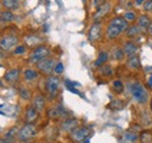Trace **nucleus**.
<instances>
[{"instance_id": "2f4dec72", "label": "nucleus", "mask_w": 152, "mask_h": 143, "mask_svg": "<svg viewBox=\"0 0 152 143\" xmlns=\"http://www.w3.org/2000/svg\"><path fill=\"white\" fill-rule=\"evenodd\" d=\"M48 116H49V119H52V120H58V119H61V115H60L58 109H57L56 107L50 108V109L48 110Z\"/></svg>"}, {"instance_id": "ea45409f", "label": "nucleus", "mask_w": 152, "mask_h": 143, "mask_svg": "<svg viewBox=\"0 0 152 143\" xmlns=\"http://www.w3.org/2000/svg\"><path fill=\"white\" fill-rule=\"evenodd\" d=\"M145 1H146V0H133V5H134L136 7H140V6L144 5Z\"/></svg>"}, {"instance_id": "09e8293b", "label": "nucleus", "mask_w": 152, "mask_h": 143, "mask_svg": "<svg viewBox=\"0 0 152 143\" xmlns=\"http://www.w3.org/2000/svg\"><path fill=\"white\" fill-rule=\"evenodd\" d=\"M0 67H1V65H0Z\"/></svg>"}, {"instance_id": "58836bf2", "label": "nucleus", "mask_w": 152, "mask_h": 143, "mask_svg": "<svg viewBox=\"0 0 152 143\" xmlns=\"http://www.w3.org/2000/svg\"><path fill=\"white\" fill-rule=\"evenodd\" d=\"M66 87H67V89L69 90V91L74 93V94H76V95H81V93H80L77 89H75V87H73V86H66Z\"/></svg>"}, {"instance_id": "cd10ccee", "label": "nucleus", "mask_w": 152, "mask_h": 143, "mask_svg": "<svg viewBox=\"0 0 152 143\" xmlns=\"http://www.w3.org/2000/svg\"><path fill=\"white\" fill-rule=\"evenodd\" d=\"M123 137H124V140H125L126 142H129V143H134L139 140V136H138L136 133H132V131H126V133H124Z\"/></svg>"}, {"instance_id": "c9c22d12", "label": "nucleus", "mask_w": 152, "mask_h": 143, "mask_svg": "<svg viewBox=\"0 0 152 143\" xmlns=\"http://www.w3.org/2000/svg\"><path fill=\"white\" fill-rule=\"evenodd\" d=\"M64 71V66H63V63L60 61V62H56V65H55V68H54V73L57 74V75H60V74H62Z\"/></svg>"}, {"instance_id": "6ab92c4d", "label": "nucleus", "mask_w": 152, "mask_h": 143, "mask_svg": "<svg viewBox=\"0 0 152 143\" xmlns=\"http://www.w3.org/2000/svg\"><path fill=\"white\" fill-rule=\"evenodd\" d=\"M33 106L37 108L38 111H42L46 108V97L42 94H37L33 99Z\"/></svg>"}, {"instance_id": "f257e3e1", "label": "nucleus", "mask_w": 152, "mask_h": 143, "mask_svg": "<svg viewBox=\"0 0 152 143\" xmlns=\"http://www.w3.org/2000/svg\"><path fill=\"white\" fill-rule=\"evenodd\" d=\"M129 90L134 99V101L139 105H146L148 100H149V93L148 90L144 88V86L140 82H133L129 85Z\"/></svg>"}, {"instance_id": "f3484780", "label": "nucleus", "mask_w": 152, "mask_h": 143, "mask_svg": "<svg viewBox=\"0 0 152 143\" xmlns=\"http://www.w3.org/2000/svg\"><path fill=\"white\" fill-rule=\"evenodd\" d=\"M126 67L130 69V71H139L142 65H140V60H139V56L138 55H133V56H130L128 57L126 60Z\"/></svg>"}, {"instance_id": "0eeeda50", "label": "nucleus", "mask_w": 152, "mask_h": 143, "mask_svg": "<svg viewBox=\"0 0 152 143\" xmlns=\"http://www.w3.org/2000/svg\"><path fill=\"white\" fill-rule=\"evenodd\" d=\"M19 43V38L17 35H5L0 40V49H2L4 52H8L11 51L13 47H15Z\"/></svg>"}, {"instance_id": "bb28decb", "label": "nucleus", "mask_w": 152, "mask_h": 143, "mask_svg": "<svg viewBox=\"0 0 152 143\" xmlns=\"http://www.w3.org/2000/svg\"><path fill=\"white\" fill-rule=\"evenodd\" d=\"M111 87H113V90H114L116 94H122L123 91H124V83L121 81V80H114L113 81V85H111Z\"/></svg>"}, {"instance_id": "39448f33", "label": "nucleus", "mask_w": 152, "mask_h": 143, "mask_svg": "<svg viewBox=\"0 0 152 143\" xmlns=\"http://www.w3.org/2000/svg\"><path fill=\"white\" fill-rule=\"evenodd\" d=\"M91 135V129L88 127H77L73 131H70V139L76 143L83 142L86 139H89V136Z\"/></svg>"}, {"instance_id": "6e6552de", "label": "nucleus", "mask_w": 152, "mask_h": 143, "mask_svg": "<svg viewBox=\"0 0 152 143\" xmlns=\"http://www.w3.org/2000/svg\"><path fill=\"white\" fill-rule=\"evenodd\" d=\"M103 33V25L102 22H94L88 32V39L90 42H96L98 40H101Z\"/></svg>"}, {"instance_id": "dca6fc26", "label": "nucleus", "mask_w": 152, "mask_h": 143, "mask_svg": "<svg viewBox=\"0 0 152 143\" xmlns=\"http://www.w3.org/2000/svg\"><path fill=\"white\" fill-rule=\"evenodd\" d=\"M144 31L137 25V24H131L130 26H129V28L126 29V32H125V35L128 39H131L133 40L134 38H137L138 35H140L142 33H143Z\"/></svg>"}, {"instance_id": "20e7f679", "label": "nucleus", "mask_w": 152, "mask_h": 143, "mask_svg": "<svg viewBox=\"0 0 152 143\" xmlns=\"http://www.w3.org/2000/svg\"><path fill=\"white\" fill-rule=\"evenodd\" d=\"M37 133H38L37 127L33 123H26V125H22L19 129L18 140H19L20 142H27L31 139H33L37 135Z\"/></svg>"}, {"instance_id": "a18cd8bd", "label": "nucleus", "mask_w": 152, "mask_h": 143, "mask_svg": "<svg viewBox=\"0 0 152 143\" xmlns=\"http://www.w3.org/2000/svg\"><path fill=\"white\" fill-rule=\"evenodd\" d=\"M150 107H151V110H152V99H151V102H150Z\"/></svg>"}, {"instance_id": "393cba45", "label": "nucleus", "mask_w": 152, "mask_h": 143, "mask_svg": "<svg viewBox=\"0 0 152 143\" xmlns=\"http://www.w3.org/2000/svg\"><path fill=\"white\" fill-rule=\"evenodd\" d=\"M123 18L125 19L129 24H134V22L137 21V19H138V15H137V13H136L134 11L128 10V11H125V12L123 13Z\"/></svg>"}, {"instance_id": "e433bc0d", "label": "nucleus", "mask_w": 152, "mask_h": 143, "mask_svg": "<svg viewBox=\"0 0 152 143\" xmlns=\"http://www.w3.org/2000/svg\"><path fill=\"white\" fill-rule=\"evenodd\" d=\"M25 52H26V46H23V45L17 46V47H15V49H14V54H17V55H19V54H23Z\"/></svg>"}, {"instance_id": "7c9ffc66", "label": "nucleus", "mask_w": 152, "mask_h": 143, "mask_svg": "<svg viewBox=\"0 0 152 143\" xmlns=\"http://www.w3.org/2000/svg\"><path fill=\"white\" fill-rule=\"evenodd\" d=\"M109 108L113 109V110H121V109L124 108V102L122 100H118V99L113 100L110 102V105H109Z\"/></svg>"}, {"instance_id": "ddd939ff", "label": "nucleus", "mask_w": 152, "mask_h": 143, "mask_svg": "<svg viewBox=\"0 0 152 143\" xmlns=\"http://www.w3.org/2000/svg\"><path fill=\"white\" fill-rule=\"evenodd\" d=\"M121 34H123L122 29H119L118 27H116L115 25L110 24V22L108 24L107 31H105V36H107L108 40H116Z\"/></svg>"}, {"instance_id": "b1692460", "label": "nucleus", "mask_w": 152, "mask_h": 143, "mask_svg": "<svg viewBox=\"0 0 152 143\" xmlns=\"http://www.w3.org/2000/svg\"><path fill=\"white\" fill-rule=\"evenodd\" d=\"M2 6L8 11H15L20 7L19 0H2Z\"/></svg>"}, {"instance_id": "7ed1b4c3", "label": "nucleus", "mask_w": 152, "mask_h": 143, "mask_svg": "<svg viewBox=\"0 0 152 143\" xmlns=\"http://www.w3.org/2000/svg\"><path fill=\"white\" fill-rule=\"evenodd\" d=\"M50 54V49L49 47L45 46V45H39L38 47H35L32 53L29 54V57H28V62L32 63V65H37L40 61H42L43 59L48 57Z\"/></svg>"}, {"instance_id": "f704fd0d", "label": "nucleus", "mask_w": 152, "mask_h": 143, "mask_svg": "<svg viewBox=\"0 0 152 143\" xmlns=\"http://www.w3.org/2000/svg\"><path fill=\"white\" fill-rule=\"evenodd\" d=\"M18 133H19V130H18L17 128H12V129L8 130V133H6L5 136H6L7 139H13V137L18 136Z\"/></svg>"}, {"instance_id": "1a4fd4ad", "label": "nucleus", "mask_w": 152, "mask_h": 143, "mask_svg": "<svg viewBox=\"0 0 152 143\" xmlns=\"http://www.w3.org/2000/svg\"><path fill=\"white\" fill-rule=\"evenodd\" d=\"M111 11V4L105 1L102 6H99L98 8H96V12L93 17V20L94 22H101L102 19H104Z\"/></svg>"}, {"instance_id": "a19ab883", "label": "nucleus", "mask_w": 152, "mask_h": 143, "mask_svg": "<svg viewBox=\"0 0 152 143\" xmlns=\"http://www.w3.org/2000/svg\"><path fill=\"white\" fill-rule=\"evenodd\" d=\"M0 143H13V139H5V140H0Z\"/></svg>"}, {"instance_id": "2eb2a0df", "label": "nucleus", "mask_w": 152, "mask_h": 143, "mask_svg": "<svg viewBox=\"0 0 152 143\" xmlns=\"http://www.w3.org/2000/svg\"><path fill=\"white\" fill-rule=\"evenodd\" d=\"M110 24H113V25H115L116 27H118L119 29H122V32L123 33H125L126 32V29L129 28V26H130V24L125 20V19L123 18V17H115V18H113L110 21H109Z\"/></svg>"}, {"instance_id": "9d476101", "label": "nucleus", "mask_w": 152, "mask_h": 143, "mask_svg": "<svg viewBox=\"0 0 152 143\" xmlns=\"http://www.w3.org/2000/svg\"><path fill=\"white\" fill-rule=\"evenodd\" d=\"M123 49H124V53L126 55V57H130V56H133V55H137V53H138V45L133 40L129 39L123 43Z\"/></svg>"}, {"instance_id": "a878e982", "label": "nucleus", "mask_w": 152, "mask_h": 143, "mask_svg": "<svg viewBox=\"0 0 152 143\" xmlns=\"http://www.w3.org/2000/svg\"><path fill=\"white\" fill-rule=\"evenodd\" d=\"M15 19V15L12 11H5L0 13V21L2 22H11Z\"/></svg>"}, {"instance_id": "c03bdc74", "label": "nucleus", "mask_w": 152, "mask_h": 143, "mask_svg": "<svg viewBox=\"0 0 152 143\" xmlns=\"http://www.w3.org/2000/svg\"><path fill=\"white\" fill-rule=\"evenodd\" d=\"M149 32H150V33H151V34H152V24H151V26L149 27Z\"/></svg>"}, {"instance_id": "473e14b6", "label": "nucleus", "mask_w": 152, "mask_h": 143, "mask_svg": "<svg viewBox=\"0 0 152 143\" xmlns=\"http://www.w3.org/2000/svg\"><path fill=\"white\" fill-rule=\"evenodd\" d=\"M119 6L123 7L124 10H128V8L130 10L134 5H133V0H128V1L126 0H119Z\"/></svg>"}, {"instance_id": "4be33fe9", "label": "nucleus", "mask_w": 152, "mask_h": 143, "mask_svg": "<svg viewBox=\"0 0 152 143\" xmlns=\"http://www.w3.org/2000/svg\"><path fill=\"white\" fill-rule=\"evenodd\" d=\"M23 79L28 82H32V81H35L40 76V72L35 71V69H32V68H28V69H25L23 71Z\"/></svg>"}, {"instance_id": "c756f323", "label": "nucleus", "mask_w": 152, "mask_h": 143, "mask_svg": "<svg viewBox=\"0 0 152 143\" xmlns=\"http://www.w3.org/2000/svg\"><path fill=\"white\" fill-rule=\"evenodd\" d=\"M19 95L22 100H26V101H28V100L32 99V91L28 89V88H26V87H20Z\"/></svg>"}, {"instance_id": "79ce46f5", "label": "nucleus", "mask_w": 152, "mask_h": 143, "mask_svg": "<svg viewBox=\"0 0 152 143\" xmlns=\"http://www.w3.org/2000/svg\"><path fill=\"white\" fill-rule=\"evenodd\" d=\"M148 85H149V87H150V88H152V76L150 77V79H149V82H148Z\"/></svg>"}, {"instance_id": "c85d7f7f", "label": "nucleus", "mask_w": 152, "mask_h": 143, "mask_svg": "<svg viewBox=\"0 0 152 143\" xmlns=\"http://www.w3.org/2000/svg\"><path fill=\"white\" fill-rule=\"evenodd\" d=\"M139 141L142 143H152V133L149 130L142 131V134L139 136Z\"/></svg>"}, {"instance_id": "72a5a7b5", "label": "nucleus", "mask_w": 152, "mask_h": 143, "mask_svg": "<svg viewBox=\"0 0 152 143\" xmlns=\"http://www.w3.org/2000/svg\"><path fill=\"white\" fill-rule=\"evenodd\" d=\"M142 7L145 13H152V0H146Z\"/></svg>"}, {"instance_id": "412c9836", "label": "nucleus", "mask_w": 152, "mask_h": 143, "mask_svg": "<svg viewBox=\"0 0 152 143\" xmlns=\"http://www.w3.org/2000/svg\"><path fill=\"white\" fill-rule=\"evenodd\" d=\"M109 57H110L109 52H107V51H102V52H99L98 56H97V59H96L95 62H94V66H95L96 68L101 67L102 65H104V63H107V62H108Z\"/></svg>"}, {"instance_id": "f8f14e48", "label": "nucleus", "mask_w": 152, "mask_h": 143, "mask_svg": "<svg viewBox=\"0 0 152 143\" xmlns=\"http://www.w3.org/2000/svg\"><path fill=\"white\" fill-rule=\"evenodd\" d=\"M39 113L37 110V108L34 107L33 105L32 106H28L25 110V120H26V123H33L38 120L39 117Z\"/></svg>"}, {"instance_id": "a211bd4d", "label": "nucleus", "mask_w": 152, "mask_h": 143, "mask_svg": "<svg viewBox=\"0 0 152 143\" xmlns=\"http://www.w3.org/2000/svg\"><path fill=\"white\" fill-rule=\"evenodd\" d=\"M5 80L10 83H14L19 80L20 77V69L19 68H12L10 71H7L5 73Z\"/></svg>"}, {"instance_id": "aec40b11", "label": "nucleus", "mask_w": 152, "mask_h": 143, "mask_svg": "<svg viewBox=\"0 0 152 143\" xmlns=\"http://www.w3.org/2000/svg\"><path fill=\"white\" fill-rule=\"evenodd\" d=\"M114 68L110 63H104L101 67H98V74L103 77H111L114 75Z\"/></svg>"}, {"instance_id": "49530a36", "label": "nucleus", "mask_w": 152, "mask_h": 143, "mask_svg": "<svg viewBox=\"0 0 152 143\" xmlns=\"http://www.w3.org/2000/svg\"><path fill=\"white\" fill-rule=\"evenodd\" d=\"M1 7H2V4H0V13H1Z\"/></svg>"}, {"instance_id": "4c0bfd02", "label": "nucleus", "mask_w": 152, "mask_h": 143, "mask_svg": "<svg viewBox=\"0 0 152 143\" xmlns=\"http://www.w3.org/2000/svg\"><path fill=\"white\" fill-rule=\"evenodd\" d=\"M105 2V0H93V6L95 8H98L99 6H102Z\"/></svg>"}, {"instance_id": "4468645a", "label": "nucleus", "mask_w": 152, "mask_h": 143, "mask_svg": "<svg viewBox=\"0 0 152 143\" xmlns=\"http://www.w3.org/2000/svg\"><path fill=\"white\" fill-rule=\"evenodd\" d=\"M152 24V19L150 18L149 14L146 13H143L140 15H138L137 19V25L143 29V31H149V27L151 26Z\"/></svg>"}, {"instance_id": "423d86ee", "label": "nucleus", "mask_w": 152, "mask_h": 143, "mask_svg": "<svg viewBox=\"0 0 152 143\" xmlns=\"http://www.w3.org/2000/svg\"><path fill=\"white\" fill-rule=\"evenodd\" d=\"M55 65H56V62H55V60L53 59V57H46V59H43L42 61H40L39 63H37V68H38V71L41 73V74H43V75H52V73L54 72V68H55Z\"/></svg>"}, {"instance_id": "5701e85b", "label": "nucleus", "mask_w": 152, "mask_h": 143, "mask_svg": "<svg viewBox=\"0 0 152 143\" xmlns=\"http://www.w3.org/2000/svg\"><path fill=\"white\" fill-rule=\"evenodd\" d=\"M111 57L116 61H123L126 57L123 47H115L113 49V52H111Z\"/></svg>"}, {"instance_id": "37998d69", "label": "nucleus", "mask_w": 152, "mask_h": 143, "mask_svg": "<svg viewBox=\"0 0 152 143\" xmlns=\"http://www.w3.org/2000/svg\"><path fill=\"white\" fill-rule=\"evenodd\" d=\"M81 143H90V140H89V139H86L83 142H81Z\"/></svg>"}, {"instance_id": "9b49d317", "label": "nucleus", "mask_w": 152, "mask_h": 143, "mask_svg": "<svg viewBox=\"0 0 152 143\" xmlns=\"http://www.w3.org/2000/svg\"><path fill=\"white\" fill-rule=\"evenodd\" d=\"M77 127H78V120L75 117H66L61 123V129L67 133L73 131Z\"/></svg>"}, {"instance_id": "de8ad7c7", "label": "nucleus", "mask_w": 152, "mask_h": 143, "mask_svg": "<svg viewBox=\"0 0 152 143\" xmlns=\"http://www.w3.org/2000/svg\"><path fill=\"white\" fill-rule=\"evenodd\" d=\"M0 87H2V82H1V80H0Z\"/></svg>"}, {"instance_id": "f03ea898", "label": "nucleus", "mask_w": 152, "mask_h": 143, "mask_svg": "<svg viewBox=\"0 0 152 143\" xmlns=\"http://www.w3.org/2000/svg\"><path fill=\"white\" fill-rule=\"evenodd\" d=\"M45 88H46L49 100H54L58 95L60 79L57 76H54V75H48L46 81H45Z\"/></svg>"}]
</instances>
